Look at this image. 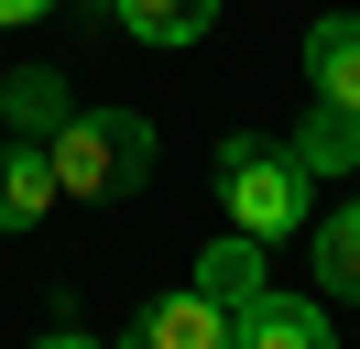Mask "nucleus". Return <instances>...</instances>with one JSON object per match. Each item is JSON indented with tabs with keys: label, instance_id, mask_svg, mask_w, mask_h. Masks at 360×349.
Instances as JSON below:
<instances>
[{
	"label": "nucleus",
	"instance_id": "4",
	"mask_svg": "<svg viewBox=\"0 0 360 349\" xmlns=\"http://www.w3.org/2000/svg\"><path fill=\"white\" fill-rule=\"evenodd\" d=\"M229 349H328V305H295V295H251L229 317Z\"/></svg>",
	"mask_w": 360,
	"mask_h": 349
},
{
	"label": "nucleus",
	"instance_id": "8",
	"mask_svg": "<svg viewBox=\"0 0 360 349\" xmlns=\"http://www.w3.org/2000/svg\"><path fill=\"white\" fill-rule=\"evenodd\" d=\"M295 164H306V174H349V164H360V109L316 99V109H306V131H295Z\"/></svg>",
	"mask_w": 360,
	"mask_h": 349
},
{
	"label": "nucleus",
	"instance_id": "5",
	"mask_svg": "<svg viewBox=\"0 0 360 349\" xmlns=\"http://www.w3.org/2000/svg\"><path fill=\"white\" fill-rule=\"evenodd\" d=\"M55 196H66V186H55V153L11 131V142H0V229H33Z\"/></svg>",
	"mask_w": 360,
	"mask_h": 349
},
{
	"label": "nucleus",
	"instance_id": "6",
	"mask_svg": "<svg viewBox=\"0 0 360 349\" xmlns=\"http://www.w3.org/2000/svg\"><path fill=\"white\" fill-rule=\"evenodd\" d=\"M197 295L219 305V317H240L251 295H273V284H262V240H251V229H229V240H207V251H197Z\"/></svg>",
	"mask_w": 360,
	"mask_h": 349
},
{
	"label": "nucleus",
	"instance_id": "1",
	"mask_svg": "<svg viewBox=\"0 0 360 349\" xmlns=\"http://www.w3.org/2000/svg\"><path fill=\"white\" fill-rule=\"evenodd\" d=\"M44 153H55V186L66 196H131L153 174V120L142 109H66L44 131Z\"/></svg>",
	"mask_w": 360,
	"mask_h": 349
},
{
	"label": "nucleus",
	"instance_id": "13",
	"mask_svg": "<svg viewBox=\"0 0 360 349\" xmlns=\"http://www.w3.org/2000/svg\"><path fill=\"white\" fill-rule=\"evenodd\" d=\"M33 349H98V338H77V327H55V338H33Z\"/></svg>",
	"mask_w": 360,
	"mask_h": 349
},
{
	"label": "nucleus",
	"instance_id": "12",
	"mask_svg": "<svg viewBox=\"0 0 360 349\" xmlns=\"http://www.w3.org/2000/svg\"><path fill=\"white\" fill-rule=\"evenodd\" d=\"M55 11V0H0V22H44Z\"/></svg>",
	"mask_w": 360,
	"mask_h": 349
},
{
	"label": "nucleus",
	"instance_id": "9",
	"mask_svg": "<svg viewBox=\"0 0 360 349\" xmlns=\"http://www.w3.org/2000/svg\"><path fill=\"white\" fill-rule=\"evenodd\" d=\"M66 77H55V65H22V77H11V87H0V120H11V131H22V142H44V131L55 120H66Z\"/></svg>",
	"mask_w": 360,
	"mask_h": 349
},
{
	"label": "nucleus",
	"instance_id": "7",
	"mask_svg": "<svg viewBox=\"0 0 360 349\" xmlns=\"http://www.w3.org/2000/svg\"><path fill=\"white\" fill-rule=\"evenodd\" d=\"M306 77H316V99L360 109V11H328V22L306 33Z\"/></svg>",
	"mask_w": 360,
	"mask_h": 349
},
{
	"label": "nucleus",
	"instance_id": "2",
	"mask_svg": "<svg viewBox=\"0 0 360 349\" xmlns=\"http://www.w3.org/2000/svg\"><path fill=\"white\" fill-rule=\"evenodd\" d=\"M306 186L316 174L295 164V142H262V131H229L219 142V196H229V218H240L251 240H284L295 218H306Z\"/></svg>",
	"mask_w": 360,
	"mask_h": 349
},
{
	"label": "nucleus",
	"instance_id": "3",
	"mask_svg": "<svg viewBox=\"0 0 360 349\" xmlns=\"http://www.w3.org/2000/svg\"><path fill=\"white\" fill-rule=\"evenodd\" d=\"M120 349H229V317L197 295V284H186V295H153V305H142Z\"/></svg>",
	"mask_w": 360,
	"mask_h": 349
},
{
	"label": "nucleus",
	"instance_id": "11",
	"mask_svg": "<svg viewBox=\"0 0 360 349\" xmlns=\"http://www.w3.org/2000/svg\"><path fill=\"white\" fill-rule=\"evenodd\" d=\"M316 284H328L338 305H360V208L316 218Z\"/></svg>",
	"mask_w": 360,
	"mask_h": 349
},
{
	"label": "nucleus",
	"instance_id": "10",
	"mask_svg": "<svg viewBox=\"0 0 360 349\" xmlns=\"http://www.w3.org/2000/svg\"><path fill=\"white\" fill-rule=\"evenodd\" d=\"M120 11V33H142V44H197L207 22H219V0H110Z\"/></svg>",
	"mask_w": 360,
	"mask_h": 349
}]
</instances>
